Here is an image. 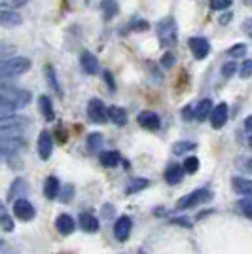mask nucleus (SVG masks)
Returning a JSON list of instances; mask_svg holds the SVG:
<instances>
[{
  "instance_id": "1",
  "label": "nucleus",
  "mask_w": 252,
  "mask_h": 254,
  "mask_svg": "<svg viewBox=\"0 0 252 254\" xmlns=\"http://www.w3.org/2000/svg\"><path fill=\"white\" fill-rule=\"evenodd\" d=\"M29 124L27 118L10 116L6 120H0V140H11V138H21L25 127Z\"/></svg>"
},
{
  "instance_id": "2",
  "label": "nucleus",
  "mask_w": 252,
  "mask_h": 254,
  "mask_svg": "<svg viewBox=\"0 0 252 254\" xmlns=\"http://www.w3.org/2000/svg\"><path fill=\"white\" fill-rule=\"evenodd\" d=\"M31 68V59L27 57H10L0 61V76L4 78H15L19 74H25Z\"/></svg>"
},
{
  "instance_id": "3",
  "label": "nucleus",
  "mask_w": 252,
  "mask_h": 254,
  "mask_svg": "<svg viewBox=\"0 0 252 254\" xmlns=\"http://www.w3.org/2000/svg\"><path fill=\"white\" fill-rule=\"evenodd\" d=\"M158 38L161 46H165V48H171L177 44L179 32H177V23L173 17H165L158 23Z\"/></svg>"
},
{
  "instance_id": "4",
  "label": "nucleus",
  "mask_w": 252,
  "mask_h": 254,
  "mask_svg": "<svg viewBox=\"0 0 252 254\" xmlns=\"http://www.w3.org/2000/svg\"><path fill=\"white\" fill-rule=\"evenodd\" d=\"M207 199H210V191L207 190V188H199V190L191 191V193H188V195L180 197L179 203H177V207H179L180 211H186V209L197 207L199 203H205Z\"/></svg>"
},
{
  "instance_id": "5",
  "label": "nucleus",
  "mask_w": 252,
  "mask_h": 254,
  "mask_svg": "<svg viewBox=\"0 0 252 254\" xmlns=\"http://www.w3.org/2000/svg\"><path fill=\"white\" fill-rule=\"evenodd\" d=\"M13 214H15V218H19L21 222H29L34 218V207H32V203L29 199H25V197H17V199H13Z\"/></svg>"
},
{
  "instance_id": "6",
  "label": "nucleus",
  "mask_w": 252,
  "mask_h": 254,
  "mask_svg": "<svg viewBox=\"0 0 252 254\" xmlns=\"http://www.w3.org/2000/svg\"><path fill=\"white\" fill-rule=\"evenodd\" d=\"M87 118L93 124H105L108 116H106V106L101 99H91L87 105Z\"/></svg>"
},
{
  "instance_id": "7",
  "label": "nucleus",
  "mask_w": 252,
  "mask_h": 254,
  "mask_svg": "<svg viewBox=\"0 0 252 254\" xmlns=\"http://www.w3.org/2000/svg\"><path fill=\"white\" fill-rule=\"evenodd\" d=\"M189 50L193 53V57L195 59H205L210 52V44L207 38H203V36H193V38H189Z\"/></svg>"
},
{
  "instance_id": "8",
  "label": "nucleus",
  "mask_w": 252,
  "mask_h": 254,
  "mask_svg": "<svg viewBox=\"0 0 252 254\" xmlns=\"http://www.w3.org/2000/svg\"><path fill=\"white\" fill-rule=\"evenodd\" d=\"M17 108L19 106L13 101V97H11V93L8 89L4 93H0V120H6V118L13 116Z\"/></svg>"
},
{
  "instance_id": "9",
  "label": "nucleus",
  "mask_w": 252,
  "mask_h": 254,
  "mask_svg": "<svg viewBox=\"0 0 252 254\" xmlns=\"http://www.w3.org/2000/svg\"><path fill=\"white\" fill-rule=\"evenodd\" d=\"M133 222L129 216H120L114 224V237L118 241H127L129 239V233H131Z\"/></svg>"
},
{
  "instance_id": "10",
  "label": "nucleus",
  "mask_w": 252,
  "mask_h": 254,
  "mask_svg": "<svg viewBox=\"0 0 252 254\" xmlns=\"http://www.w3.org/2000/svg\"><path fill=\"white\" fill-rule=\"evenodd\" d=\"M210 124L214 129H220V127L226 126V122H228V105L226 103H220L218 106H212V110H210Z\"/></svg>"
},
{
  "instance_id": "11",
  "label": "nucleus",
  "mask_w": 252,
  "mask_h": 254,
  "mask_svg": "<svg viewBox=\"0 0 252 254\" xmlns=\"http://www.w3.org/2000/svg\"><path fill=\"white\" fill-rule=\"evenodd\" d=\"M137 122H138V126L148 129V131H156V129H159V126H161L159 116L156 114V112H150V110L140 112V114L137 116Z\"/></svg>"
},
{
  "instance_id": "12",
  "label": "nucleus",
  "mask_w": 252,
  "mask_h": 254,
  "mask_svg": "<svg viewBox=\"0 0 252 254\" xmlns=\"http://www.w3.org/2000/svg\"><path fill=\"white\" fill-rule=\"evenodd\" d=\"M52 152H53L52 133L44 129L42 133H40V137H38V154H40V158H42V159H50Z\"/></svg>"
},
{
  "instance_id": "13",
  "label": "nucleus",
  "mask_w": 252,
  "mask_h": 254,
  "mask_svg": "<svg viewBox=\"0 0 252 254\" xmlns=\"http://www.w3.org/2000/svg\"><path fill=\"white\" fill-rule=\"evenodd\" d=\"M80 64L84 68V72L87 74H97L99 72V61L91 52H84L80 55Z\"/></svg>"
},
{
  "instance_id": "14",
  "label": "nucleus",
  "mask_w": 252,
  "mask_h": 254,
  "mask_svg": "<svg viewBox=\"0 0 252 254\" xmlns=\"http://www.w3.org/2000/svg\"><path fill=\"white\" fill-rule=\"evenodd\" d=\"M55 228L63 235H70L74 232V228H76V224H74V218L70 214H59L57 220H55Z\"/></svg>"
},
{
  "instance_id": "15",
  "label": "nucleus",
  "mask_w": 252,
  "mask_h": 254,
  "mask_svg": "<svg viewBox=\"0 0 252 254\" xmlns=\"http://www.w3.org/2000/svg\"><path fill=\"white\" fill-rule=\"evenodd\" d=\"M184 169H182V165L179 163H173V165H169L167 169H165V180H167V184H180L182 179H184Z\"/></svg>"
},
{
  "instance_id": "16",
  "label": "nucleus",
  "mask_w": 252,
  "mask_h": 254,
  "mask_svg": "<svg viewBox=\"0 0 252 254\" xmlns=\"http://www.w3.org/2000/svg\"><path fill=\"white\" fill-rule=\"evenodd\" d=\"M21 23L23 19L17 11L0 8V25H4V27H15V25H21Z\"/></svg>"
},
{
  "instance_id": "17",
  "label": "nucleus",
  "mask_w": 252,
  "mask_h": 254,
  "mask_svg": "<svg viewBox=\"0 0 252 254\" xmlns=\"http://www.w3.org/2000/svg\"><path fill=\"white\" fill-rule=\"evenodd\" d=\"M231 186H233V190L237 191V193L252 197V180L241 179V177H233L231 179Z\"/></svg>"
},
{
  "instance_id": "18",
  "label": "nucleus",
  "mask_w": 252,
  "mask_h": 254,
  "mask_svg": "<svg viewBox=\"0 0 252 254\" xmlns=\"http://www.w3.org/2000/svg\"><path fill=\"white\" fill-rule=\"evenodd\" d=\"M106 116L110 122H114L116 126H126L127 124V112L122 106H108L106 108Z\"/></svg>"
},
{
  "instance_id": "19",
  "label": "nucleus",
  "mask_w": 252,
  "mask_h": 254,
  "mask_svg": "<svg viewBox=\"0 0 252 254\" xmlns=\"http://www.w3.org/2000/svg\"><path fill=\"white\" fill-rule=\"evenodd\" d=\"M80 228L87 233H95L99 230V220H97V216L89 214V212H82V214H80Z\"/></svg>"
},
{
  "instance_id": "20",
  "label": "nucleus",
  "mask_w": 252,
  "mask_h": 254,
  "mask_svg": "<svg viewBox=\"0 0 252 254\" xmlns=\"http://www.w3.org/2000/svg\"><path fill=\"white\" fill-rule=\"evenodd\" d=\"M210 110H212V101H210V99H205V101H201L199 105L193 108V118H195L197 122H205V120L210 116Z\"/></svg>"
},
{
  "instance_id": "21",
  "label": "nucleus",
  "mask_w": 252,
  "mask_h": 254,
  "mask_svg": "<svg viewBox=\"0 0 252 254\" xmlns=\"http://www.w3.org/2000/svg\"><path fill=\"white\" fill-rule=\"evenodd\" d=\"M38 106H40V112L42 116L46 118V122H53L55 120V112H53V105H52V99L48 95H42L38 99Z\"/></svg>"
},
{
  "instance_id": "22",
  "label": "nucleus",
  "mask_w": 252,
  "mask_h": 254,
  "mask_svg": "<svg viewBox=\"0 0 252 254\" xmlns=\"http://www.w3.org/2000/svg\"><path fill=\"white\" fill-rule=\"evenodd\" d=\"M59 190H61V184H59V180L55 179V177H50V179L46 180V184H44V195L48 199H55L59 195Z\"/></svg>"
},
{
  "instance_id": "23",
  "label": "nucleus",
  "mask_w": 252,
  "mask_h": 254,
  "mask_svg": "<svg viewBox=\"0 0 252 254\" xmlns=\"http://www.w3.org/2000/svg\"><path fill=\"white\" fill-rule=\"evenodd\" d=\"M101 163L105 165V167H116L120 161H122V156L116 152V150H108V152H101Z\"/></svg>"
},
{
  "instance_id": "24",
  "label": "nucleus",
  "mask_w": 252,
  "mask_h": 254,
  "mask_svg": "<svg viewBox=\"0 0 252 254\" xmlns=\"http://www.w3.org/2000/svg\"><path fill=\"white\" fill-rule=\"evenodd\" d=\"M44 72H46V78H48V84H50V87H52L53 91H55V93H57L59 97L63 95V89H61V85H59V82H57L55 68H53L52 64H48V66L44 68Z\"/></svg>"
},
{
  "instance_id": "25",
  "label": "nucleus",
  "mask_w": 252,
  "mask_h": 254,
  "mask_svg": "<svg viewBox=\"0 0 252 254\" xmlns=\"http://www.w3.org/2000/svg\"><path fill=\"white\" fill-rule=\"evenodd\" d=\"M150 186V180L148 179H135V180H131V184L127 186V190H126V193H137V191H140V190H144V188H148Z\"/></svg>"
},
{
  "instance_id": "26",
  "label": "nucleus",
  "mask_w": 252,
  "mask_h": 254,
  "mask_svg": "<svg viewBox=\"0 0 252 254\" xmlns=\"http://www.w3.org/2000/svg\"><path fill=\"white\" fill-rule=\"evenodd\" d=\"M182 169H184V173H188V175L197 173V169H199V159L195 158V156H188V158L184 159V163H182Z\"/></svg>"
},
{
  "instance_id": "27",
  "label": "nucleus",
  "mask_w": 252,
  "mask_h": 254,
  "mask_svg": "<svg viewBox=\"0 0 252 254\" xmlns=\"http://www.w3.org/2000/svg\"><path fill=\"white\" fill-rule=\"evenodd\" d=\"M25 186H27V182L23 179H17V180H13V184H11V190H10V199L13 201V199H17V195L19 193H23L25 191Z\"/></svg>"
},
{
  "instance_id": "28",
  "label": "nucleus",
  "mask_w": 252,
  "mask_h": 254,
  "mask_svg": "<svg viewBox=\"0 0 252 254\" xmlns=\"http://www.w3.org/2000/svg\"><path fill=\"white\" fill-rule=\"evenodd\" d=\"M101 8H103V11H105V17H106V19L114 17L116 13H118V4H116L114 0H105V2L101 4Z\"/></svg>"
},
{
  "instance_id": "29",
  "label": "nucleus",
  "mask_w": 252,
  "mask_h": 254,
  "mask_svg": "<svg viewBox=\"0 0 252 254\" xmlns=\"http://www.w3.org/2000/svg\"><path fill=\"white\" fill-rule=\"evenodd\" d=\"M239 209H241V212L247 218H252V197L245 195L241 201H239Z\"/></svg>"
},
{
  "instance_id": "30",
  "label": "nucleus",
  "mask_w": 252,
  "mask_h": 254,
  "mask_svg": "<svg viewBox=\"0 0 252 254\" xmlns=\"http://www.w3.org/2000/svg\"><path fill=\"white\" fill-rule=\"evenodd\" d=\"M101 144H103V135L101 133H91L87 137V146H89V150L101 148Z\"/></svg>"
},
{
  "instance_id": "31",
  "label": "nucleus",
  "mask_w": 252,
  "mask_h": 254,
  "mask_svg": "<svg viewBox=\"0 0 252 254\" xmlns=\"http://www.w3.org/2000/svg\"><path fill=\"white\" fill-rule=\"evenodd\" d=\"M193 148H195V142H179V144L173 146V152H175L177 156H182V154H186L188 150H193Z\"/></svg>"
},
{
  "instance_id": "32",
  "label": "nucleus",
  "mask_w": 252,
  "mask_h": 254,
  "mask_svg": "<svg viewBox=\"0 0 252 254\" xmlns=\"http://www.w3.org/2000/svg\"><path fill=\"white\" fill-rule=\"evenodd\" d=\"M245 52H247V46H245V44H235L233 48H230V50H228V55L235 59V57H243V55H245Z\"/></svg>"
},
{
  "instance_id": "33",
  "label": "nucleus",
  "mask_w": 252,
  "mask_h": 254,
  "mask_svg": "<svg viewBox=\"0 0 252 254\" xmlns=\"http://www.w3.org/2000/svg\"><path fill=\"white\" fill-rule=\"evenodd\" d=\"M235 70H237L235 61H230V63H226L222 66V76H224V78H231V76L235 74Z\"/></svg>"
},
{
  "instance_id": "34",
  "label": "nucleus",
  "mask_w": 252,
  "mask_h": 254,
  "mask_svg": "<svg viewBox=\"0 0 252 254\" xmlns=\"http://www.w3.org/2000/svg\"><path fill=\"white\" fill-rule=\"evenodd\" d=\"M15 53V46H11V44H6V42H0V59L2 57H10Z\"/></svg>"
},
{
  "instance_id": "35",
  "label": "nucleus",
  "mask_w": 252,
  "mask_h": 254,
  "mask_svg": "<svg viewBox=\"0 0 252 254\" xmlns=\"http://www.w3.org/2000/svg\"><path fill=\"white\" fill-rule=\"evenodd\" d=\"M231 6V0H210V8L212 10H226Z\"/></svg>"
},
{
  "instance_id": "36",
  "label": "nucleus",
  "mask_w": 252,
  "mask_h": 254,
  "mask_svg": "<svg viewBox=\"0 0 252 254\" xmlns=\"http://www.w3.org/2000/svg\"><path fill=\"white\" fill-rule=\"evenodd\" d=\"M59 191H61V190H59ZM72 193H74L72 186H64L63 191H61V201H63V203H68L70 199H72Z\"/></svg>"
},
{
  "instance_id": "37",
  "label": "nucleus",
  "mask_w": 252,
  "mask_h": 254,
  "mask_svg": "<svg viewBox=\"0 0 252 254\" xmlns=\"http://www.w3.org/2000/svg\"><path fill=\"white\" fill-rule=\"evenodd\" d=\"M148 27H150V25H148V21H142V19L131 23V29H133V31H137V32L148 31Z\"/></svg>"
},
{
  "instance_id": "38",
  "label": "nucleus",
  "mask_w": 252,
  "mask_h": 254,
  "mask_svg": "<svg viewBox=\"0 0 252 254\" xmlns=\"http://www.w3.org/2000/svg\"><path fill=\"white\" fill-rule=\"evenodd\" d=\"M175 64V55L173 53H165L163 57H161V66H165V68H171Z\"/></svg>"
},
{
  "instance_id": "39",
  "label": "nucleus",
  "mask_w": 252,
  "mask_h": 254,
  "mask_svg": "<svg viewBox=\"0 0 252 254\" xmlns=\"http://www.w3.org/2000/svg\"><path fill=\"white\" fill-rule=\"evenodd\" d=\"M252 76V61H245L241 66V78H251Z\"/></svg>"
},
{
  "instance_id": "40",
  "label": "nucleus",
  "mask_w": 252,
  "mask_h": 254,
  "mask_svg": "<svg viewBox=\"0 0 252 254\" xmlns=\"http://www.w3.org/2000/svg\"><path fill=\"white\" fill-rule=\"evenodd\" d=\"M182 118H184V120H191V118H193V106L191 105L184 106V110H182Z\"/></svg>"
},
{
  "instance_id": "41",
  "label": "nucleus",
  "mask_w": 252,
  "mask_h": 254,
  "mask_svg": "<svg viewBox=\"0 0 252 254\" xmlns=\"http://www.w3.org/2000/svg\"><path fill=\"white\" fill-rule=\"evenodd\" d=\"M10 78H4V76H0V89L2 91H6V89H10Z\"/></svg>"
},
{
  "instance_id": "42",
  "label": "nucleus",
  "mask_w": 252,
  "mask_h": 254,
  "mask_svg": "<svg viewBox=\"0 0 252 254\" xmlns=\"http://www.w3.org/2000/svg\"><path fill=\"white\" fill-rule=\"evenodd\" d=\"M243 31L247 32V34H249V36L252 38V17H251V19H247V21L243 23Z\"/></svg>"
},
{
  "instance_id": "43",
  "label": "nucleus",
  "mask_w": 252,
  "mask_h": 254,
  "mask_svg": "<svg viewBox=\"0 0 252 254\" xmlns=\"http://www.w3.org/2000/svg\"><path fill=\"white\" fill-rule=\"evenodd\" d=\"M105 80H106V84L110 85V89H114L116 85H114V80H112V74H110V72H105Z\"/></svg>"
},
{
  "instance_id": "44",
  "label": "nucleus",
  "mask_w": 252,
  "mask_h": 254,
  "mask_svg": "<svg viewBox=\"0 0 252 254\" xmlns=\"http://www.w3.org/2000/svg\"><path fill=\"white\" fill-rule=\"evenodd\" d=\"M245 129H247V131H251V133H252V116H249L247 120H245Z\"/></svg>"
},
{
  "instance_id": "45",
  "label": "nucleus",
  "mask_w": 252,
  "mask_h": 254,
  "mask_svg": "<svg viewBox=\"0 0 252 254\" xmlns=\"http://www.w3.org/2000/svg\"><path fill=\"white\" fill-rule=\"evenodd\" d=\"M6 214H8V212H6V207L0 203V218H2V216H6Z\"/></svg>"
},
{
  "instance_id": "46",
  "label": "nucleus",
  "mask_w": 252,
  "mask_h": 254,
  "mask_svg": "<svg viewBox=\"0 0 252 254\" xmlns=\"http://www.w3.org/2000/svg\"><path fill=\"white\" fill-rule=\"evenodd\" d=\"M230 15H231V13H226V15L222 17V23H228V19H230Z\"/></svg>"
},
{
  "instance_id": "47",
  "label": "nucleus",
  "mask_w": 252,
  "mask_h": 254,
  "mask_svg": "<svg viewBox=\"0 0 252 254\" xmlns=\"http://www.w3.org/2000/svg\"><path fill=\"white\" fill-rule=\"evenodd\" d=\"M249 167L252 169V159H249Z\"/></svg>"
},
{
  "instance_id": "48",
  "label": "nucleus",
  "mask_w": 252,
  "mask_h": 254,
  "mask_svg": "<svg viewBox=\"0 0 252 254\" xmlns=\"http://www.w3.org/2000/svg\"><path fill=\"white\" fill-rule=\"evenodd\" d=\"M138 254H146V253H144V251H138Z\"/></svg>"
},
{
  "instance_id": "49",
  "label": "nucleus",
  "mask_w": 252,
  "mask_h": 254,
  "mask_svg": "<svg viewBox=\"0 0 252 254\" xmlns=\"http://www.w3.org/2000/svg\"><path fill=\"white\" fill-rule=\"evenodd\" d=\"M2 154H4V152H2V146H0V156H2Z\"/></svg>"
},
{
  "instance_id": "50",
  "label": "nucleus",
  "mask_w": 252,
  "mask_h": 254,
  "mask_svg": "<svg viewBox=\"0 0 252 254\" xmlns=\"http://www.w3.org/2000/svg\"><path fill=\"white\" fill-rule=\"evenodd\" d=\"M249 142H251V146H252V137H251V138H249Z\"/></svg>"
}]
</instances>
